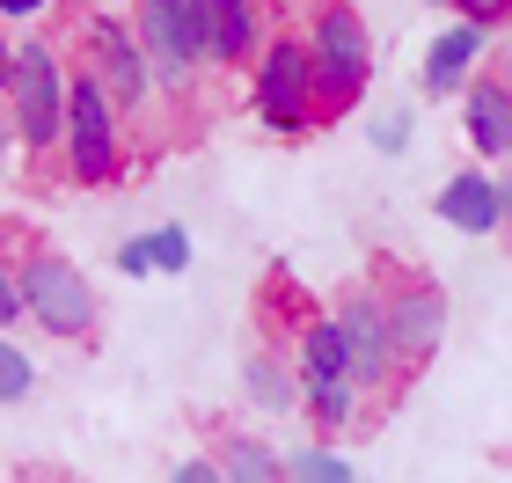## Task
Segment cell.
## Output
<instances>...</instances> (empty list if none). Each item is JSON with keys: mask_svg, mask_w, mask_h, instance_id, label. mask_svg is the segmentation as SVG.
Returning <instances> with one entry per match:
<instances>
[{"mask_svg": "<svg viewBox=\"0 0 512 483\" xmlns=\"http://www.w3.org/2000/svg\"><path fill=\"white\" fill-rule=\"evenodd\" d=\"M0 96H8L15 154L52 161L59 125H66V52H59V44H44V37L8 44V81H0Z\"/></svg>", "mask_w": 512, "mask_h": 483, "instance_id": "cell-1", "label": "cell"}, {"mask_svg": "<svg viewBox=\"0 0 512 483\" xmlns=\"http://www.w3.org/2000/svg\"><path fill=\"white\" fill-rule=\"evenodd\" d=\"M300 44H308V74H315L322 118L352 110L366 96V81H374V30H366V15L352 8V0H322Z\"/></svg>", "mask_w": 512, "mask_h": 483, "instance_id": "cell-2", "label": "cell"}, {"mask_svg": "<svg viewBox=\"0 0 512 483\" xmlns=\"http://www.w3.org/2000/svg\"><path fill=\"white\" fill-rule=\"evenodd\" d=\"M249 110H256L264 132H278V140H300V132L322 125L308 44H300L293 30H278V37L264 30V44H256V59H249Z\"/></svg>", "mask_w": 512, "mask_h": 483, "instance_id": "cell-3", "label": "cell"}, {"mask_svg": "<svg viewBox=\"0 0 512 483\" xmlns=\"http://www.w3.org/2000/svg\"><path fill=\"white\" fill-rule=\"evenodd\" d=\"M66 169L74 183H118L125 176V110L103 96V81L88 66H66V125H59Z\"/></svg>", "mask_w": 512, "mask_h": 483, "instance_id": "cell-4", "label": "cell"}, {"mask_svg": "<svg viewBox=\"0 0 512 483\" xmlns=\"http://www.w3.org/2000/svg\"><path fill=\"white\" fill-rule=\"evenodd\" d=\"M15 286H22V315L52 344H88L96 337L103 301H96V286H88V271L66 264L59 249H30V257L15 264Z\"/></svg>", "mask_w": 512, "mask_h": 483, "instance_id": "cell-5", "label": "cell"}, {"mask_svg": "<svg viewBox=\"0 0 512 483\" xmlns=\"http://www.w3.org/2000/svg\"><path fill=\"white\" fill-rule=\"evenodd\" d=\"M132 37H139V52H147L154 88L191 96L198 74H205V15H198V0H139Z\"/></svg>", "mask_w": 512, "mask_h": 483, "instance_id": "cell-6", "label": "cell"}, {"mask_svg": "<svg viewBox=\"0 0 512 483\" xmlns=\"http://www.w3.org/2000/svg\"><path fill=\"white\" fill-rule=\"evenodd\" d=\"M381 315H388V352H395V366H403V381H417L439 359V344H447V322H454L447 293L410 271V279H395L381 293Z\"/></svg>", "mask_w": 512, "mask_h": 483, "instance_id": "cell-7", "label": "cell"}, {"mask_svg": "<svg viewBox=\"0 0 512 483\" xmlns=\"http://www.w3.org/2000/svg\"><path fill=\"white\" fill-rule=\"evenodd\" d=\"M330 322H337V337H344V374H352V388H359V396H388V388L403 381V366H395V352H388L381 293H374V286L344 293Z\"/></svg>", "mask_w": 512, "mask_h": 483, "instance_id": "cell-8", "label": "cell"}, {"mask_svg": "<svg viewBox=\"0 0 512 483\" xmlns=\"http://www.w3.org/2000/svg\"><path fill=\"white\" fill-rule=\"evenodd\" d=\"M81 37H88V74L103 81V96L118 110H139L154 96V74H147V52H139L132 22L118 15H81Z\"/></svg>", "mask_w": 512, "mask_h": 483, "instance_id": "cell-9", "label": "cell"}, {"mask_svg": "<svg viewBox=\"0 0 512 483\" xmlns=\"http://www.w3.org/2000/svg\"><path fill=\"white\" fill-rule=\"evenodd\" d=\"M505 183L491 169H454L447 183H439V198H432V213L439 227H461V235H498L505 227Z\"/></svg>", "mask_w": 512, "mask_h": 483, "instance_id": "cell-10", "label": "cell"}, {"mask_svg": "<svg viewBox=\"0 0 512 483\" xmlns=\"http://www.w3.org/2000/svg\"><path fill=\"white\" fill-rule=\"evenodd\" d=\"M198 15H205V66L235 74V66L256 59V44H264V8L256 0H198Z\"/></svg>", "mask_w": 512, "mask_h": 483, "instance_id": "cell-11", "label": "cell"}, {"mask_svg": "<svg viewBox=\"0 0 512 483\" xmlns=\"http://www.w3.org/2000/svg\"><path fill=\"white\" fill-rule=\"evenodd\" d=\"M483 52H491V30H483V22H469V15H454L447 30L432 37L425 74H417V81H425V96H454V88L483 66Z\"/></svg>", "mask_w": 512, "mask_h": 483, "instance_id": "cell-12", "label": "cell"}, {"mask_svg": "<svg viewBox=\"0 0 512 483\" xmlns=\"http://www.w3.org/2000/svg\"><path fill=\"white\" fill-rule=\"evenodd\" d=\"M454 96H461V125H469L476 154L483 161H505L512 154V96H505V81L498 74H469Z\"/></svg>", "mask_w": 512, "mask_h": 483, "instance_id": "cell-13", "label": "cell"}, {"mask_svg": "<svg viewBox=\"0 0 512 483\" xmlns=\"http://www.w3.org/2000/svg\"><path fill=\"white\" fill-rule=\"evenodd\" d=\"M110 264H118V279H154V271L176 279V271H191V227L169 220V227H147V235H125Z\"/></svg>", "mask_w": 512, "mask_h": 483, "instance_id": "cell-14", "label": "cell"}, {"mask_svg": "<svg viewBox=\"0 0 512 483\" xmlns=\"http://www.w3.org/2000/svg\"><path fill=\"white\" fill-rule=\"evenodd\" d=\"M300 403H308V418H315V432L322 440H337V432H352L359 425V388H352V374H300V388H293Z\"/></svg>", "mask_w": 512, "mask_h": 483, "instance_id": "cell-15", "label": "cell"}, {"mask_svg": "<svg viewBox=\"0 0 512 483\" xmlns=\"http://www.w3.org/2000/svg\"><path fill=\"white\" fill-rule=\"evenodd\" d=\"M220 483H286V454H271L264 440H227Z\"/></svg>", "mask_w": 512, "mask_h": 483, "instance_id": "cell-16", "label": "cell"}, {"mask_svg": "<svg viewBox=\"0 0 512 483\" xmlns=\"http://www.w3.org/2000/svg\"><path fill=\"white\" fill-rule=\"evenodd\" d=\"M242 381H249V396L264 403V410H293L300 396H293V381H286V366H278L271 352H256L249 366H242Z\"/></svg>", "mask_w": 512, "mask_h": 483, "instance_id": "cell-17", "label": "cell"}, {"mask_svg": "<svg viewBox=\"0 0 512 483\" xmlns=\"http://www.w3.org/2000/svg\"><path fill=\"white\" fill-rule=\"evenodd\" d=\"M286 476L293 483H352L359 469L344 462L337 447H300V454H286Z\"/></svg>", "mask_w": 512, "mask_h": 483, "instance_id": "cell-18", "label": "cell"}, {"mask_svg": "<svg viewBox=\"0 0 512 483\" xmlns=\"http://www.w3.org/2000/svg\"><path fill=\"white\" fill-rule=\"evenodd\" d=\"M366 140H374V154H403V147L417 140V110H410V103L374 110V118H366Z\"/></svg>", "mask_w": 512, "mask_h": 483, "instance_id": "cell-19", "label": "cell"}, {"mask_svg": "<svg viewBox=\"0 0 512 483\" xmlns=\"http://www.w3.org/2000/svg\"><path fill=\"white\" fill-rule=\"evenodd\" d=\"M30 388H37V366H30V352L0 337V403H22Z\"/></svg>", "mask_w": 512, "mask_h": 483, "instance_id": "cell-20", "label": "cell"}, {"mask_svg": "<svg viewBox=\"0 0 512 483\" xmlns=\"http://www.w3.org/2000/svg\"><path fill=\"white\" fill-rule=\"evenodd\" d=\"M447 8H454V15H469V22H483V30H498L512 0H447Z\"/></svg>", "mask_w": 512, "mask_h": 483, "instance_id": "cell-21", "label": "cell"}, {"mask_svg": "<svg viewBox=\"0 0 512 483\" xmlns=\"http://www.w3.org/2000/svg\"><path fill=\"white\" fill-rule=\"evenodd\" d=\"M8 322H22V286H15V264L0 257V330H8Z\"/></svg>", "mask_w": 512, "mask_h": 483, "instance_id": "cell-22", "label": "cell"}, {"mask_svg": "<svg viewBox=\"0 0 512 483\" xmlns=\"http://www.w3.org/2000/svg\"><path fill=\"white\" fill-rule=\"evenodd\" d=\"M176 483H220V462H176Z\"/></svg>", "mask_w": 512, "mask_h": 483, "instance_id": "cell-23", "label": "cell"}, {"mask_svg": "<svg viewBox=\"0 0 512 483\" xmlns=\"http://www.w3.org/2000/svg\"><path fill=\"white\" fill-rule=\"evenodd\" d=\"M44 8H52V0H0V15H8V22H30V15H44Z\"/></svg>", "mask_w": 512, "mask_h": 483, "instance_id": "cell-24", "label": "cell"}, {"mask_svg": "<svg viewBox=\"0 0 512 483\" xmlns=\"http://www.w3.org/2000/svg\"><path fill=\"white\" fill-rule=\"evenodd\" d=\"M15 161V125H8V110H0V169Z\"/></svg>", "mask_w": 512, "mask_h": 483, "instance_id": "cell-25", "label": "cell"}, {"mask_svg": "<svg viewBox=\"0 0 512 483\" xmlns=\"http://www.w3.org/2000/svg\"><path fill=\"white\" fill-rule=\"evenodd\" d=\"M0 81H8V37H0Z\"/></svg>", "mask_w": 512, "mask_h": 483, "instance_id": "cell-26", "label": "cell"}]
</instances>
